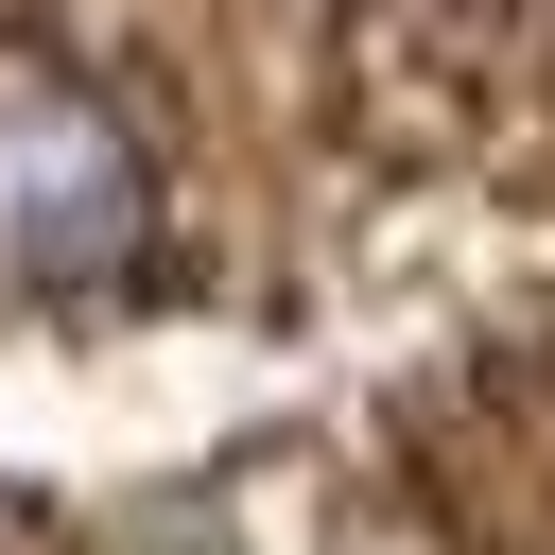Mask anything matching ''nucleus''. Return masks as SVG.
I'll return each mask as SVG.
<instances>
[{
    "instance_id": "nucleus-1",
    "label": "nucleus",
    "mask_w": 555,
    "mask_h": 555,
    "mask_svg": "<svg viewBox=\"0 0 555 555\" xmlns=\"http://www.w3.org/2000/svg\"><path fill=\"white\" fill-rule=\"evenodd\" d=\"M139 243V139L104 121V87L0 52V278H104Z\"/></svg>"
}]
</instances>
